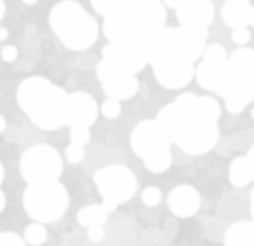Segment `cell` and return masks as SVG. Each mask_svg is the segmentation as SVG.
Segmentation results:
<instances>
[{"label":"cell","mask_w":254,"mask_h":246,"mask_svg":"<svg viewBox=\"0 0 254 246\" xmlns=\"http://www.w3.org/2000/svg\"><path fill=\"white\" fill-rule=\"evenodd\" d=\"M219 116L221 105L216 98L182 93L158 111L157 122L184 152L202 155L217 145Z\"/></svg>","instance_id":"6da1fadb"},{"label":"cell","mask_w":254,"mask_h":246,"mask_svg":"<svg viewBox=\"0 0 254 246\" xmlns=\"http://www.w3.org/2000/svg\"><path fill=\"white\" fill-rule=\"evenodd\" d=\"M207 29L169 27L158 34L150 47L148 64L155 80L169 89L185 88L195 76V61L202 58Z\"/></svg>","instance_id":"7a4b0ae2"},{"label":"cell","mask_w":254,"mask_h":246,"mask_svg":"<svg viewBox=\"0 0 254 246\" xmlns=\"http://www.w3.org/2000/svg\"><path fill=\"white\" fill-rule=\"evenodd\" d=\"M165 5L160 0H123L103 20V34L148 58L150 47L165 29Z\"/></svg>","instance_id":"3957f363"},{"label":"cell","mask_w":254,"mask_h":246,"mask_svg":"<svg viewBox=\"0 0 254 246\" xmlns=\"http://www.w3.org/2000/svg\"><path fill=\"white\" fill-rule=\"evenodd\" d=\"M67 94L42 76L24 80L17 88V103L31 122L42 130H58L66 125Z\"/></svg>","instance_id":"277c9868"},{"label":"cell","mask_w":254,"mask_h":246,"mask_svg":"<svg viewBox=\"0 0 254 246\" xmlns=\"http://www.w3.org/2000/svg\"><path fill=\"white\" fill-rule=\"evenodd\" d=\"M216 94L224 98V106L239 115L254 100V51L239 47L226 61Z\"/></svg>","instance_id":"5b68a950"},{"label":"cell","mask_w":254,"mask_h":246,"mask_svg":"<svg viewBox=\"0 0 254 246\" xmlns=\"http://www.w3.org/2000/svg\"><path fill=\"white\" fill-rule=\"evenodd\" d=\"M49 24L54 34L67 49L84 51L91 47L100 36L96 19L77 2L64 0L53 7Z\"/></svg>","instance_id":"8992f818"},{"label":"cell","mask_w":254,"mask_h":246,"mask_svg":"<svg viewBox=\"0 0 254 246\" xmlns=\"http://www.w3.org/2000/svg\"><path fill=\"white\" fill-rule=\"evenodd\" d=\"M130 145L135 155H138L146 169L153 174H162L172 165V140L157 120L136 123L130 135Z\"/></svg>","instance_id":"52a82bcc"},{"label":"cell","mask_w":254,"mask_h":246,"mask_svg":"<svg viewBox=\"0 0 254 246\" xmlns=\"http://www.w3.org/2000/svg\"><path fill=\"white\" fill-rule=\"evenodd\" d=\"M69 206V194L59 180L29 184L24 192V209L34 221L54 223L61 219Z\"/></svg>","instance_id":"ba28073f"},{"label":"cell","mask_w":254,"mask_h":246,"mask_svg":"<svg viewBox=\"0 0 254 246\" xmlns=\"http://www.w3.org/2000/svg\"><path fill=\"white\" fill-rule=\"evenodd\" d=\"M20 174L27 184L58 180L63 174V159L51 145H32L20 159Z\"/></svg>","instance_id":"9c48e42d"},{"label":"cell","mask_w":254,"mask_h":246,"mask_svg":"<svg viewBox=\"0 0 254 246\" xmlns=\"http://www.w3.org/2000/svg\"><path fill=\"white\" fill-rule=\"evenodd\" d=\"M93 179L103 199L115 201L118 204L130 201L135 196L136 185H138L135 172L122 164L103 167L94 172Z\"/></svg>","instance_id":"30bf717a"},{"label":"cell","mask_w":254,"mask_h":246,"mask_svg":"<svg viewBox=\"0 0 254 246\" xmlns=\"http://www.w3.org/2000/svg\"><path fill=\"white\" fill-rule=\"evenodd\" d=\"M96 76L101 83V88L108 98L123 101L130 100L138 91L136 75L128 70L116 66L115 63L101 59L96 66Z\"/></svg>","instance_id":"8fae6325"},{"label":"cell","mask_w":254,"mask_h":246,"mask_svg":"<svg viewBox=\"0 0 254 246\" xmlns=\"http://www.w3.org/2000/svg\"><path fill=\"white\" fill-rule=\"evenodd\" d=\"M227 61V53L221 44L205 46L202 54V63L195 68V80L200 88L209 91H217L222 80L224 66Z\"/></svg>","instance_id":"7c38bea8"},{"label":"cell","mask_w":254,"mask_h":246,"mask_svg":"<svg viewBox=\"0 0 254 246\" xmlns=\"http://www.w3.org/2000/svg\"><path fill=\"white\" fill-rule=\"evenodd\" d=\"M98 118V105L89 93L74 91L67 96L66 125L71 128H89Z\"/></svg>","instance_id":"4fadbf2b"},{"label":"cell","mask_w":254,"mask_h":246,"mask_svg":"<svg viewBox=\"0 0 254 246\" xmlns=\"http://www.w3.org/2000/svg\"><path fill=\"white\" fill-rule=\"evenodd\" d=\"M216 15L212 0H182L177 7V20L182 27L207 29Z\"/></svg>","instance_id":"5bb4252c"},{"label":"cell","mask_w":254,"mask_h":246,"mask_svg":"<svg viewBox=\"0 0 254 246\" xmlns=\"http://www.w3.org/2000/svg\"><path fill=\"white\" fill-rule=\"evenodd\" d=\"M200 194L189 184L175 185L167 197V206L170 213L177 218H192L200 209Z\"/></svg>","instance_id":"9a60e30c"},{"label":"cell","mask_w":254,"mask_h":246,"mask_svg":"<svg viewBox=\"0 0 254 246\" xmlns=\"http://www.w3.org/2000/svg\"><path fill=\"white\" fill-rule=\"evenodd\" d=\"M103 59L115 63L116 66L135 73V75L140 73L146 64H148V58H146L145 54L131 49V47L113 44V42H110V44H106L103 47Z\"/></svg>","instance_id":"2e32d148"},{"label":"cell","mask_w":254,"mask_h":246,"mask_svg":"<svg viewBox=\"0 0 254 246\" xmlns=\"http://www.w3.org/2000/svg\"><path fill=\"white\" fill-rule=\"evenodd\" d=\"M253 5L248 0H227L222 5L221 17L224 24L231 29L246 27L249 25V14H251Z\"/></svg>","instance_id":"e0dca14e"},{"label":"cell","mask_w":254,"mask_h":246,"mask_svg":"<svg viewBox=\"0 0 254 246\" xmlns=\"http://www.w3.org/2000/svg\"><path fill=\"white\" fill-rule=\"evenodd\" d=\"M224 246H254V223L251 219L234 223L224 236Z\"/></svg>","instance_id":"ac0fdd59"},{"label":"cell","mask_w":254,"mask_h":246,"mask_svg":"<svg viewBox=\"0 0 254 246\" xmlns=\"http://www.w3.org/2000/svg\"><path fill=\"white\" fill-rule=\"evenodd\" d=\"M229 180L234 187H246L249 182H253V170L249 165L246 155L236 157L229 165Z\"/></svg>","instance_id":"d6986e66"},{"label":"cell","mask_w":254,"mask_h":246,"mask_svg":"<svg viewBox=\"0 0 254 246\" xmlns=\"http://www.w3.org/2000/svg\"><path fill=\"white\" fill-rule=\"evenodd\" d=\"M108 219V213L105 211L101 204H91L84 206L83 209H79L77 213V223L84 228H94V226H103Z\"/></svg>","instance_id":"ffe728a7"},{"label":"cell","mask_w":254,"mask_h":246,"mask_svg":"<svg viewBox=\"0 0 254 246\" xmlns=\"http://www.w3.org/2000/svg\"><path fill=\"white\" fill-rule=\"evenodd\" d=\"M24 240L27 241L31 246H41L44 245V241L47 240V230L44 228L42 223H34L29 224L24 231Z\"/></svg>","instance_id":"44dd1931"},{"label":"cell","mask_w":254,"mask_h":246,"mask_svg":"<svg viewBox=\"0 0 254 246\" xmlns=\"http://www.w3.org/2000/svg\"><path fill=\"white\" fill-rule=\"evenodd\" d=\"M162 191L157 187V185H148V187L143 189L141 192V202L146 206V208H155L162 202Z\"/></svg>","instance_id":"7402d4cb"},{"label":"cell","mask_w":254,"mask_h":246,"mask_svg":"<svg viewBox=\"0 0 254 246\" xmlns=\"http://www.w3.org/2000/svg\"><path fill=\"white\" fill-rule=\"evenodd\" d=\"M100 110H101L103 116H106V118L113 120V118H118L120 113H122V105H120L118 100L108 98V100L103 101V105H101Z\"/></svg>","instance_id":"603a6c76"},{"label":"cell","mask_w":254,"mask_h":246,"mask_svg":"<svg viewBox=\"0 0 254 246\" xmlns=\"http://www.w3.org/2000/svg\"><path fill=\"white\" fill-rule=\"evenodd\" d=\"M123 0H91V5L100 15L106 17L113 8H116Z\"/></svg>","instance_id":"cb8c5ba5"},{"label":"cell","mask_w":254,"mask_h":246,"mask_svg":"<svg viewBox=\"0 0 254 246\" xmlns=\"http://www.w3.org/2000/svg\"><path fill=\"white\" fill-rule=\"evenodd\" d=\"M71 144H77V145H86L89 140H91V132H89V128H71Z\"/></svg>","instance_id":"d4e9b609"},{"label":"cell","mask_w":254,"mask_h":246,"mask_svg":"<svg viewBox=\"0 0 254 246\" xmlns=\"http://www.w3.org/2000/svg\"><path fill=\"white\" fill-rule=\"evenodd\" d=\"M84 147L83 145H77V144H71L69 147L66 149V159L69 161L71 164H79L81 161L84 159Z\"/></svg>","instance_id":"484cf974"},{"label":"cell","mask_w":254,"mask_h":246,"mask_svg":"<svg viewBox=\"0 0 254 246\" xmlns=\"http://www.w3.org/2000/svg\"><path fill=\"white\" fill-rule=\"evenodd\" d=\"M231 39L234 44L238 46H246L251 39V32H249L248 25L246 27H238V29H232V34H231Z\"/></svg>","instance_id":"4316f807"},{"label":"cell","mask_w":254,"mask_h":246,"mask_svg":"<svg viewBox=\"0 0 254 246\" xmlns=\"http://www.w3.org/2000/svg\"><path fill=\"white\" fill-rule=\"evenodd\" d=\"M0 246H25V241L17 233H0Z\"/></svg>","instance_id":"83f0119b"},{"label":"cell","mask_w":254,"mask_h":246,"mask_svg":"<svg viewBox=\"0 0 254 246\" xmlns=\"http://www.w3.org/2000/svg\"><path fill=\"white\" fill-rule=\"evenodd\" d=\"M0 56L5 63H14L19 56V51H17L15 46H3L2 51H0Z\"/></svg>","instance_id":"f1b7e54d"},{"label":"cell","mask_w":254,"mask_h":246,"mask_svg":"<svg viewBox=\"0 0 254 246\" xmlns=\"http://www.w3.org/2000/svg\"><path fill=\"white\" fill-rule=\"evenodd\" d=\"M88 238L94 241V243H100V241L105 240V230H103V226L88 228Z\"/></svg>","instance_id":"f546056e"},{"label":"cell","mask_w":254,"mask_h":246,"mask_svg":"<svg viewBox=\"0 0 254 246\" xmlns=\"http://www.w3.org/2000/svg\"><path fill=\"white\" fill-rule=\"evenodd\" d=\"M103 208H105L106 213H113V211H116V208H118V202H115V201H110V199H103Z\"/></svg>","instance_id":"4dcf8cb0"},{"label":"cell","mask_w":254,"mask_h":246,"mask_svg":"<svg viewBox=\"0 0 254 246\" xmlns=\"http://www.w3.org/2000/svg\"><path fill=\"white\" fill-rule=\"evenodd\" d=\"M162 2H163V5H165V7L175 8V10H177V7L182 3V0H162Z\"/></svg>","instance_id":"1f68e13d"},{"label":"cell","mask_w":254,"mask_h":246,"mask_svg":"<svg viewBox=\"0 0 254 246\" xmlns=\"http://www.w3.org/2000/svg\"><path fill=\"white\" fill-rule=\"evenodd\" d=\"M248 161H249V165H251V170H253V177H254V145L249 149V152L246 154Z\"/></svg>","instance_id":"d6a6232c"},{"label":"cell","mask_w":254,"mask_h":246,"mask_svg":"<svg viewBox=\"0 0 254 246\" xmlns=\"http://www.w3.org/2000/svg\"><path fill=\"white\" fill-rule=\"evenodd\" d=\"M249 199H251V206H249V211H251V221L254 223V189L251 191V197H249Z\"/></svg>","instance_id":"836d02e7"},{"label":"cell","mask_w":254,"mask_h":246,"mask_svg":"<svg viewBox=\"0 0 254 246\" xmlns=\"http://www.w3.org/2000/svg\"><path fill=\"white\" fill-rule=\"evenodd\" d=\"M7 39H8V31H7V29L5 27H0V41H7Z\"/></svg>","instance_id":"e575fe53"},{"label":"cell","mask_w":254,"mask_h":246,"mask_svg":"<svg viewBox=\"0 0 254 246\" xmlns=\"http://www.w3.org/2000/svg\"><path fill=\"white\" fill-rule=\"evenodd\" d=\"M3 15H5V3H3V0H0V20L3 19Z\"/></svg>","instance_id":"d590c367"},{"label":"cell","mask_w":254,"mask_h":246,"mask_svg":"<svg viewBox=\"0 0 254 246\" xmlns=\"http://www.w3.org/2000/svg\"><path fill=\"white\" fill-rule=\"evenodd\" d=\"M5 127H7V123H5V118H3V116L0 115V133H2L3 130H5Z\"/></svg>","instance_id":"8d00e7d4"},{"label":"cell","mask_w":254,"mask_h":246,"mask_svg":"<svg viewBox=\"0 0 254 246\" xmlns=\"http://www.w3.org/2000/svg\"><path fill=\"white\" fill-rule=\"evenodd\" d=\"M249 25L254 29V5H253V8H251V14H249Z\"/></svg>","instance_id":"74e56055"},{"label":"cell","mask_w":254,"mask_h":246,"mask_svg":"<svg viewBox=\"0 0 254 246\" xmlns=\"http://www.w3.org/2000/svg\"><path fill=\"white\" fill-rule=\"evenodd\" d=\"M3 182V167H2V164H0V184Z\"/></svg>","instance_id":"f35d334b"},{"label":"cell","mask_w":254,"mask_h":246,"mask_svg":"<svg viewBox=\"0 0 254 246\" xmlns=\"http://www.w3.org/2000/svg\"><path fill=\"white\" fill-rule=\"evenodd\" d=\"M24 3H27V5H34V3L37 2V0H22Z\"/></svg>","instance_id":"ab89813d"},{"label":"cell","mask_w":254,"mask_h":246,"mask_svg":"<svg viewBox=\"0 0 254 246\" xmlns=\"http://www.w3.org/2000/svg\"><path fill=\"white\" fill-rule=\"evenodd\" d=\"M251 118L254 120V108H253V110H251Z\"/></svg>","instance_id":"60d3db41"}]
</instances>
